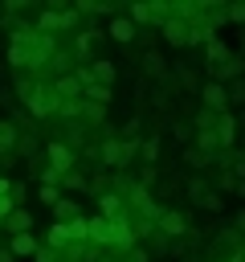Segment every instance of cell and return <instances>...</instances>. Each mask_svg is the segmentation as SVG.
<instances>
[{
    "label": "cell",
    "mask_w": 245,
    "mask_h": 262,
    "mask_svg": "<svg viewBox=\"0 0 245 262\" xmlns=\"http://www.w3.org/2000/svg\"><path fill=\"white\" fill-rule=\"evenodd\" d=\"M57 49H53V37L37 33V29H16L12 33V45H8V66L16 70H41L45 61H53Z\"/></svg>",
    "instance_id": "1"
},
{
    "label": "cell",
    "mask_w": 245,
    "mask_h": 262,
    "mask_svg": "<svg viewBox=\"0 0 245 262\" xmlns=\"http://www.w3.org/2000/svg\"><path fill=\"white\" fill-rule=\"evenodd\" d=\"M135 147H139V139H106V143L98 147V160H102L106 168H122V164H131Z\"/></svg>",
    "instance_id": "2"
},
{
    "label": "cell",
    "mask_w": 245,
    "mask_h": 262,
    "mask_svg": "<svg viewBox=\"0 0 245 262\" xmlns=\"http://www.w3.org/2000/svg\"><path fill=\"white\" fill-rule=\"evenodd\" d=\"M78 25V8H45L37 16V33H61V29H74Z\"/></svg>",
    "instance_id": "3"
},
{
    "label": "cell",
    "mask_w": 245,
    "mask_h": 262,
    "mask_svg": "<svg viewBox=\"0 0 245 262\" xmlns=\"http://www.w3.org/2000/svg\"><path fill=\"white\" fill-rule=\"evenodd\" d=\"M57 106H61V98L53 94V86H33V94L24 98V111H29L33 119H45V115H57Z\"/></svg>",
    "instance_id": "4"
},
{
    "label": "cell",
    "mask_w": 245,
    "mask_h": 262,
    "mask_svg": "<svg viewBox=\"0 0 245 262\" xmlns=\"http://www.w3.org/2000/svg\"><path fill=\"white\" fill-rule=\"evenodd\" d=\"M200 102H204V111L225 115V111H229V86H220V82H204V86H200Z\"/></svg>",
    "instance_id": "5"
},
{
    "label": "cell",
    "mask_w": 245,
    "mask_h": 262,
    "mask_svg": "<svg viewBox=\"0 0 245 262\" xmlns=\"http://www.w3.org/2000/svg\"><path fill=\"white\" fill-rule=\"evenodd\" d=\"M159 29H163V41H167V45H188V41H192V25L180 20V16H167Z\"/></svg>",
    "instance_id": "6"
},
{
    "label": "cell",
    "mask_w": 245,
    "mask_h": 262,
    "mask_svg": "<svg viewBox=\"0 0 245 262\" xmlns=\"http://www.w3.org/2000/svg\"><path fill=\"white\" fill-rule=\"evenodd\" d=\"M0 233H12V237H16V233H33V213L16 205V209L0 221Z\"/></svg>",
    "instance_id": "7"
},
{
    "label": "cell",
    "mask_w": 245,
    "mask_h": 262,
    "mask_svg": "<svg viewBox=\"0 0 245 262\" xmlns=\"http://www.w3.org/2000/svg\"><path fill=\"white\" fill-rule=\"evenodd\" d=\"M155 225H159V233H167V237H184V233H188V217H184V213H172V209H159Z\"/></svg>",
    "instance_id": "8"
},
{
    "label": "cell",
    "mask_w": 245,
    "mask_h": 262,
    "mask_svg": "<svg viewBox=\"0 0 245 262\" xmlns=\"http://www.w3.org/2000/svg\"><path fill=\"white\" fill-rule=\"evenodd\" d=\"M216 143H220V151H233V143H237V119L225 111V115H216Z\"/></svg>",
    "instance_id": "9"
},
{
    "label": "cell",
    "mask_w": 245,
    "mask_h": 262,
    "mask_svg": "<svg viewBox=\"0 0 245 262\" xmlns=\"http://www.w3.org/2000/svg\"><path fill=\"white\" fill-rule=\"evenodd\" d=\"M45 151H49V168H53L57 176H65V172L74 168V151H69V147L61 143V139H53V143H49Z\"/></svg>",
    "instance_id": "10"
},
{
    "label": "cell",
    "mask_w": 245,
    "mask_h": 262,
    "mask_svg": "<svg viewBox=\"0 0 245 262\" xmlns=\"http://www.w3.org/2000/svg\"><path fill=\"white\" fill-rule=\"evenodd\" d=\"M110 41H118V45H131L135 37H139V29L131 25V16H110Z\"/></svg>",
    "instance_id": "11"
},
{
    "label": "cell",
    "mask_w": 245,
    "mask_h": 262,
    "mask_svg": "<svg viewBox=\"0 0 245 262\" xmlns=\"http://www.w3.org/2000/svg\"><path fill=\"white\" fill-rule=\"evenodd\" d=\"M98 217H106V221H118V217H127V205H122V196H118V192H102V196H98Z\"/></svg>",
    "instance_id": "12"
},
{
    "label": "cell",
    "mask_w": 245,
    "mask_h": 262,
    "mask_svg": "<svg viewBox=\"0 0 245 262\" xmlns=\"http://www.w3.org/2000/svg\"><path fill=\"white\" fill-rule=\"evenodd\" d=\"M167 70H172V66L163 61L159 49H147V53H143V74H147V78H167Z\"/></svg>",
    "instance_id": "13"
},
{
    "label": "cell",
    "mask_w": 245,
    "mask_h": 262,
    "mask_svg": "<svg viewBox=\"0 0 245 262\" xmlns=\"http://www.w3.org/2000/svg\"><path fill=\"white\" fill-rule=\"evenodd\" d=\"M78 90H82V82H78V74H61V78L53 82V94H57L61 102H74V98H78Z\"/></svg>",
    "instance_id": "14"
},
{
    "label": "cell",
    "mask_w": 245,
    "mask_h": 262,
    "mask_svg": "<svg viewBox=\"0 0 245 262\" xmlns=\"http://www.w3.org/2000/svg\"><path fill=\"white\" fill-rule=\"evenodd\" d=\"M8 250H12V258H29V254H37V250H41V242H37L33 233H16V237L8 242Z\"/></svg>",
    "instance_id": "15"
},
{
    "label": "cell",
    "mask_w": 245,
    "mask_h": 262,
    "mask_svg": "<svg viewBox=\"0 0 245 262\" xmlns=\"http://www.w3.org/2000/svg\"><path fill=\"white\" fill-rule=\"evenodd\" d=\"M16 143H20V131H16V123L0 119V151L8 156V151H16Z\"/></svg>",
    "instance_id": "16"
},
{
    "label": "cell",
    "mask_w": 245,
    "mask_h": 262,
    "mask_svg": "<svg viewBox=\"0 0 245 262\" xmlns=\"http://www.w3.org/2000/svg\"><path fill=\"white\" fill-rule=\"evenodd\" d=\"M155 20V4L151 0H139V4H131V25L139 29V25H151Z\"/></svg>",
    "instance_id": "17"
},
{
    "label": "cell",
    "mask_w": 245,
    "mask_h": 262,
    "mask_svg": "<svg viewBox=\"0 0 245 262\" xmlns=\"http://www.w3.org/2000/svg\"><path fill=\"white\" fill-rule=\"evenodd\" d=\"M90 74H94V82H98V86H110V82H114V61L98 57V61H90Z\"/></svg>",
    "instance_id": "18"
},
{
    "label": "cell",
    "mask_w": 245,
    "mask_h": 262,
    "mask_svg": "<svg viewBox=\"0 0 245 262\" xmlns=\"http://www.w3.org/2000/svg\"><path fill=\"white\" fill-rule=\"evenodd\" d=\"M53 217H57V225H65V221H74V217H82V213H78V201H69V196H61V201L53 205Z\"/></svg>",
    "instance_id": "19"
},
{
    "label": "cell",
    "mask_w": 245,
    "mask_h": 262,
    "mask_svg": "<svg viewBox=\"0 0 245 262\" xmlns=\"http://www.w3.org/2000/svg\"><path fill=\"white\" fill-rule=\"evenodd\" d=\"M225 57H229V45H225L220 37H208V70H212V66H220Z\"/></svg>",
    "instance_id": "20"
},
{
    "label": "cell",
    "mask_w": 245,
    "mask_h": 262,
    "mask_svg": "<svg viewBox=\"0 0 245 262\" xmlns=\"http://www.w3.org/2000/svg\"><path fill=\"white\" fill-rule=\"evenodd\" d=\"M86 102L106 106V102H110V86H98V82H94V86H86Z\"/></svg>",
    "instance_id": "21"
},
{
    "label": "cell",
    "mask_w": 245,
    "mask_h": 262,
    "mask_svg": "<svg viewBox=\"0 0 245 262\" xmlns=\"http://www.w3.org/2000/svg\"><path fill=\"white\" fill-rule=\"evenodd\" d=\"M196 205H200V209H208V213H220V209H225V196H220V192H212V188H208V192H204V196H200V201H196Z\"/></svg>",
    "instance_id": "22"
},
{
    "label": "cell",
    "mask_w": 245,
    "mask_h": 262,
    "mask_svg": "<svg viewBox=\"0 0 245 262\" xmlns=\"http://www.w3.org/2000/svg\"><path fill=\"white\" fill-rule=\"evenodd\" d=\"M196 143H200V151H204V156H212V151L220 147V143H216V131H200V135H196Z\"/></svg>",
    "instance_id": "23"
},
{
    "label": "cell",
    "mask_w": 245,
    "mask_h": 262,
    "mask_svg": "<svg viewBox=\"0 0 245 262\" xmlns=\"http://www.w3.org/2000/svg\"><path fill=\"white\" fill-rule=\"evenodd\" d=\"M225 20H233V25H245V0L229 4V8H225Z\"/></svg>",
    "instance_id": "24"
},
{
    "label": "cell",
    "mask_w": 245,
    "mask_h": 262,
    "mask_svg": "<svg viewBox=\"0 0 245 262\" xmlns=\"http://www.w3.org/2000/svg\"><path fill=\"white\" fill-rule=\"evenodd\" d=\"M155 156H159V135H151V139L143 143V160H147V164H155Z\"/></svg>",
    "instance_id": "25"
},
{
    "label": "cell",
    "mask_w": 245,
    "mask_h": 262,
    "mask_svg": "<svg viewBox=\"0 0 245 262\" xmlns=\"http://www.w3.org/2000/svg\"><path fill=\"white\" fill-rule=\"evenodd\" d=\"M37 196H41V201H45V205H49V209H53V205H57V201H61V192H57V188H53V184H41V192H37Z\"/></svg>",
    "instance_id": "26"
},
{
    "label": "cell",
    "mask_w": 245,
    "mask_h": 262,
    "mask_svg": "<svg viewBox=\"0 0 245 262\" xmlns=\"http://www.w3.org/2000/svg\"><path fill=\"white\" fill-rule=\"evenodd\" d=\"M176 74H180V82H184L188 90H196V74H192V66H176Z\"/></svg>",
    "instance_id": "27"
},
{
    "label": "cell",
    "mask_w": 245,
    "mask_h": 262,
    "mask_svg": "<svg viewBox=\"0 0 245 262\" xmlns=\"http://www.w3.org/2000/svg\"><path fill=\"white\" fill-rule=\"evenodd\" d=\"M57 115H65V119H78V115H82V102H78V98H74V102H61V106H57Z\"/></svg>",
    "instance_id": "28"
},
{
    "label": "cell",
    "mask_w": 245,
    "mask_h": 262,
    "mask_svg": "<svg viewBox=\"0 0 245 262\" xmlns=\"http://www.w3.org/2000/svg\"><path fill=\"white\" fill-rule=\"evenodd\" d=\"M184 160H188L192 168H204V164H208V156H204V151H196V147H188V151H184Z\"/></svg>",
    "instance_id": "29"
},
{
    "label": "cell",
    "mask_w": 245,
    "mask_h": 262,
    "mask_svg": "<svg viewBox=\"0 0 245 262\" xmlns=\"http://www.w3.org/2000/svg\"><path fill=\"white\" fill-rule=\"evenodd\" d=\"M225 188H229V192L237 188V176H233V172H220V176H216V192H225Z\"/></svg>",
    "instance_id": "30"
},
{
    "label": "cell",
    "mask_w": 245,
    "mask_h": 262,
    "mask_svg": "<svg viewBox=\"0 0 245 262\" xmlns=\"http://www.w3.org/2000/svg\"><path fill=\"white\" fill-rule=\"evenodd\" d=\"M233 102H245V82H241V78L229 86V106H233Z\"/></svg>",
    "instance_id": "31"
},
{
    "label": "cell",
    "mask_w": 245,
    "mask_h": 262,
    "mask_svg": "<svg viewBox=\"0 0 245 262\" xmlns=\"http://www.w3.org/2000/svg\"><path fill=\"white\" fill-rule=\"evenodd\" d=\"M33 262H61V254H57V250H49V246H41V250L33 254Z\"/></svg>",
    "instance_id": "32"
},
{
    "label": "cell",
    "mask_w": 245,
    "mask_h": 262,
    "mask_svg": "<svg viewBox=\"0 0 245 262\" xmlns=\"http://www.w3.org/2000/svg\"><path fill=\"white\" fill-rule=\"evenodd\" d=\"M61 184H65V188H86V176H78V172H65V176H61Z\"/></svg>",
    "instance_id": "33"
},
{
    "label": "cell",
    "mask_w": 245,
    "mask_h": 262,
    "mask_svg": "<svg viewBox=\"0 0 245 262\" xmlns=\"http://www.w3.org/2000/svg\"><path fill=\"white\" fill-rule=\"evenodd\" d=\"M0 262H16V258H12V250H8V246H4V250H0Z\"/></svg>",
    "instance_id": "34"
},
{
    "label": "cell",
    "mask_w": 245,
    "mask_h": 262,
    "mask_svg": "<svg viewBox=\"0 0 245 262\" xmlns=\"http://www.w3.org/2000/svg\"><path fill=\"white\" fill-rule=\"evenodd\" d=\"M8 192H12V184H8L4 176H0V196H8Z\"/></svg>",
    "instance_id": "35"
},
{
    "label": "cell",
    "mask_w": 245,
    "mask_h": 262,
    "mask_svg": "<svg viewBox=\"0 0 245 262\" xmlns=\"http://www.w3.org/2000/svg\"><path fill=\"white\" fill-rule=\"evenodd\" d=\"M233 192H237V196L245 201V180H237V188H233Z\"/></svg>",
    "instance_id": "36"
},
{
    "label": "cell",
    "mask_w": 245,
    "mask_h": 262,
    "mask_svg": "<svg viewBox=\"0 0 245 262\" xmlns=\"http://www.w3.org/2000/svg\"><path fill=\"white\" fill-rule=\"evenodd\" d=\"M237 229H245V209H241V213H237Z\"/></svg>",
    "instance_id": "37"
},
{
    "label": "cell",
    "mask_w": 245,
    "mask_h": 262,
    "mask_svg": "<svg viewBox=\"0 0 245 262\" xmlns=\"http://www.w3.org/2000/svg\"><path fill=\"white\" fill-rule=\"evenodd\" d=\"M135 262H143V258H135Z\"/></svg>",
    "instance_id": "38"
}]
</instances>
